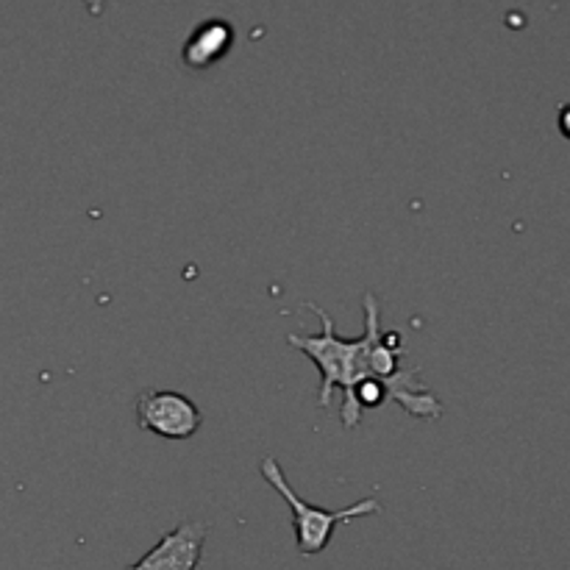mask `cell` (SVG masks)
<instances>
[{"mask_svg":"<svg viewBox=\"0 0 570 570\" xmlns=\"http://www.w3.org/2000/svg\"><path fill=\"white\" fill-rule=\"evenodd\" d=\"M362 306H365V332H362V337L356 340L340 337L332 317L315 304H306V309H312L317 317H321L323 332L304 334V337H301V334H289L287 337V343L293 345L295 351L309 356V360L317 365V371H321L317 406H328L334 390H343V399H345V395H348L354 387H360V384L376 382L371 373V345H373V337L379 334V328H382V309H379V301L373 293H365Z\"/></svg>","mask_w":570,"mask_h":570,"instance_id":"6da1fadb","label":"cell"},{"mask_svg":"<svg viewBox=\"0 0 570 570\" xmlns=\"http://www.w3.org/2000/svg\"><path fill=\"white\" fill-rule=\"evenodd\" d=\"M262 476L265 482L287 501V507L293 510V529H295V546H298V554L304 557H317L328 549L334 538V529L340 523L360 521V518L379 515L382 512V504L379 499H362L356 504L345 507V510H323V507L309 504V501L301 499L293 488H289L287 476H284L282 465H278L273 456H265L262 460Z\"/></svg>","mask_w":570,"mask_h":570,"instance_id":"7a4b0ae2","label":"cell"},{"mask_svg":"<svg viewBox=\"0 0 570 570\" xmlns=\"http://www.w3.org/2000/svg\"><path fill=\"white\" fill-rule=\"evenodd\" d=\"M137 423L142 432L156 434L161 440L184 443L195 438L204 423L198 406L176 390H145L137 399Z\"/></svg>","mask_w":570,"mask_h":570,"instance_id":"3957f363","label":"cell"},{"mask_svg":"<svg viewBox=\"0 0 570 570\" xmlns=\"http://www.w3.org/2000/svg\"><path fill=\"white\" fill-rule=\"evenodd\" d=\"M209 527L200 521H181L167 532L148 554L126 570H195L204 557V543Z\"/></svg>","mask_w":570,"mask_h":570,"instance_id":"277c9868","label":"cell"},{"mask_svg":"<svg viewBox=\"0 0 570 570\" xmlns=\"http://www.w3.org/2000/svg\"><path fill=\"white\" fill-rule=\"evenodd\" d=\"M234 45V28L226 20H206L204 26L195 28L189 33L187 45H184V65L204 70L220 61Z\"/></svg>","mask_w":570,"mask_h":570,"instance_id":"5b68a950","label":"cell"}]
</instances>
